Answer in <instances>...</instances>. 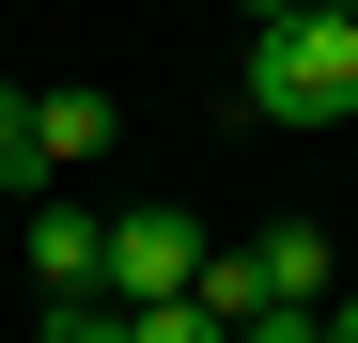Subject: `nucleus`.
Masks as SVG:
<instances>
[{
  "instance_id": "nucleus-1",
  "label": "nucleus",
  "mask_w": 358,
  "mask_h": 343,
  "mask_svg": "<svg viewBox=\"0 0 358 343\" xmlns=\"http://www.w3.org/2000/svg\"><path fill=\"white\" fill-rule=\"evenodd\" d=\"M234 94H250L265 125H343V109H358V16L312 0V16L250 31V47H234Z\"/></svg>"
},
{
  "instance_id": "nucleus-2",
  "label": "nucleus",
  "mask_w": 358,
  "mask_h": 343,
  "mask_svg": "<svg viewBox=\"0 0 358 343\" xmlns=\"http://www.w3.org/2000/svg\"><path fill=\"white\" fill-rule=\"evenodd\" d=\"M109 297H125V312H156V297H203V218L125 203V218H109Z\"/></svg>"
},
{
  "instance_id": "nucleus-3",
  "label": "nucleus",
  "mask_w": 358,
  "mask_h": 343,
  "mask_svg": "<svg viewBox=\"0 0 358 343\" xmlns=\"http://www.w3.org/2000/svg\"><path fill=\"white\" fill-rule=\"evenodd\" d=\"M31 281H47V297H109V218L31 203Z\"/></svg>"
},
{
  "instance_id": "nucleus-4",
  "label": "nucleus",
  "mask_w": 358,
  "mask_h": 343,
  "mask_svg": "<svg viewBox=\"0 0 358 343\" xmlns=\"http://www.w3.org/2000/svg\"><path fill=\"white\" fill-rule=\"evenodd\" d=\"M250 250H265V297H296V312H327V281H343V265H327V218H265Z\"/></svg>"
},
{
  "instance_id": "nucleus-5",
  "label": "nucleus",
  "mask_w": 358,
  "mask_h": 343,
  "mask_svg": "<svg viewBox=\"0 0 358 343\" xmlns=\"http://www.w3.org/2000/svg\"><path fill=\"white\" fill-rule=\"evenodd\" d=\"M31 141H47V172H94L109 141H125V109L109 94H31Z\"/></svg>"
},
{
  "instance_id": "nucleus-6",
  "label": "nucleus",
  "mask_w": 358,
  "mask_h": 343,
  "mask_svg": "<svg viewBox=\"0 0 358 343\" xmlns=\"http://www.w3.org/2000/svg\"><path fill=\"white\" fill-rule=\"evenodd\" d=\"M203 312H218V328H250V312H280V297H265V250H203Z\"/></svg>"
},
{
  "instance_id": "nucleus-7",
  "label": "nucleus",
  "mask_w": 358,
  "mask_h": 343,
  "mask_svg": "<svg viewBox=\"0 0 358 343\" xmlns=\"http://www.w3.org/2000/svg\"><path fill=\"white\" fill-rule=\"evenodd\" d=\"M31 343H141V312H125V297H47Z\"/></svg>"
},
{
  "instance_id": "nucleus-8",
  "label": "nucleus",
  "mask_w": 358,
  "mask_h": 343,
  "mask_svg": "<svg viewBox=\"0 0 358 343\" xmlns=\"http://www.w3.org/2000/svg\"><path fill=\"white\" fill-rule=\"evenodd\" d=\"M0 188L47 203V141H31V94H0Z\"/></svg>"
},
{
  "instance_id": "nucleus-9",
  "label": "nucleus",
  "mask_w": 358,
  "mask_h": 343,
  "mask_svg": "<svg viewBox=\"0 0 358 343\" xmlns=\"http://www.w3.org/2000/svg\"><path fill=\"white\" fill-rule=\"evenodd\" d=\"M141 343H234V328H218L203 297H156V312H141Z\"/></svg>"
},
{
  "instance_id": "nucleus-10",
  "label": "nucleus",
  "mask_w": 358,
  "mask_h": 343,
  "mask_svg": "<svg viewBox=\"0 0 358 343\" xmlns=\"http://www.w3.org/2000/svg\"><path fill=\"white\" fill-rule=\"evenodd\" d=\"M234 343H327V312H296V297H280V312H250Z\"/></svg>"
},
{
  "instance_id": "nucleus-11",
  "label": "nucleus",
  "mask_w": 358,
  "mask_h": 343,
  "mask_svg": "<svg viewBox=\"0 0 358 343\" xmlns=\"http://www.w3.org/2000/svg\"><path fill=\"white\" fill-rule=\"evenodd\" d=\"M234 16H250V31H280V16H312V0H234Z\"/></svg>"
},
{
  "instance_id": "nucleus-12",
  "label": "nucleus",
  "mask_w": 358,
  "mask_h": 343,
  "mask_svg": "<svg viewBox=\"0 0 358 343\" xmlns=\"http://www.w3.org/2000/svg\"><path fill=\"white\" fill-rule=\"evenodd\" d=\"M327 343H358V281H343V297H327Z\"/></svg>"
},
{
  "instance_id": "nucleus-13",
  "label": "nucleus",
  "mask_w": 358,
  "mask_h": 343,
  "mask_svg": "<svg viewBox=\"0 0 358 343\" xmlns=\"http://www.w3.org/2000/svg\"><path fill=\"white\" fill-rule=\"evenodd\" d=\"M327 16H358V0H327Z\"/></svg>"
}]
</instances>
